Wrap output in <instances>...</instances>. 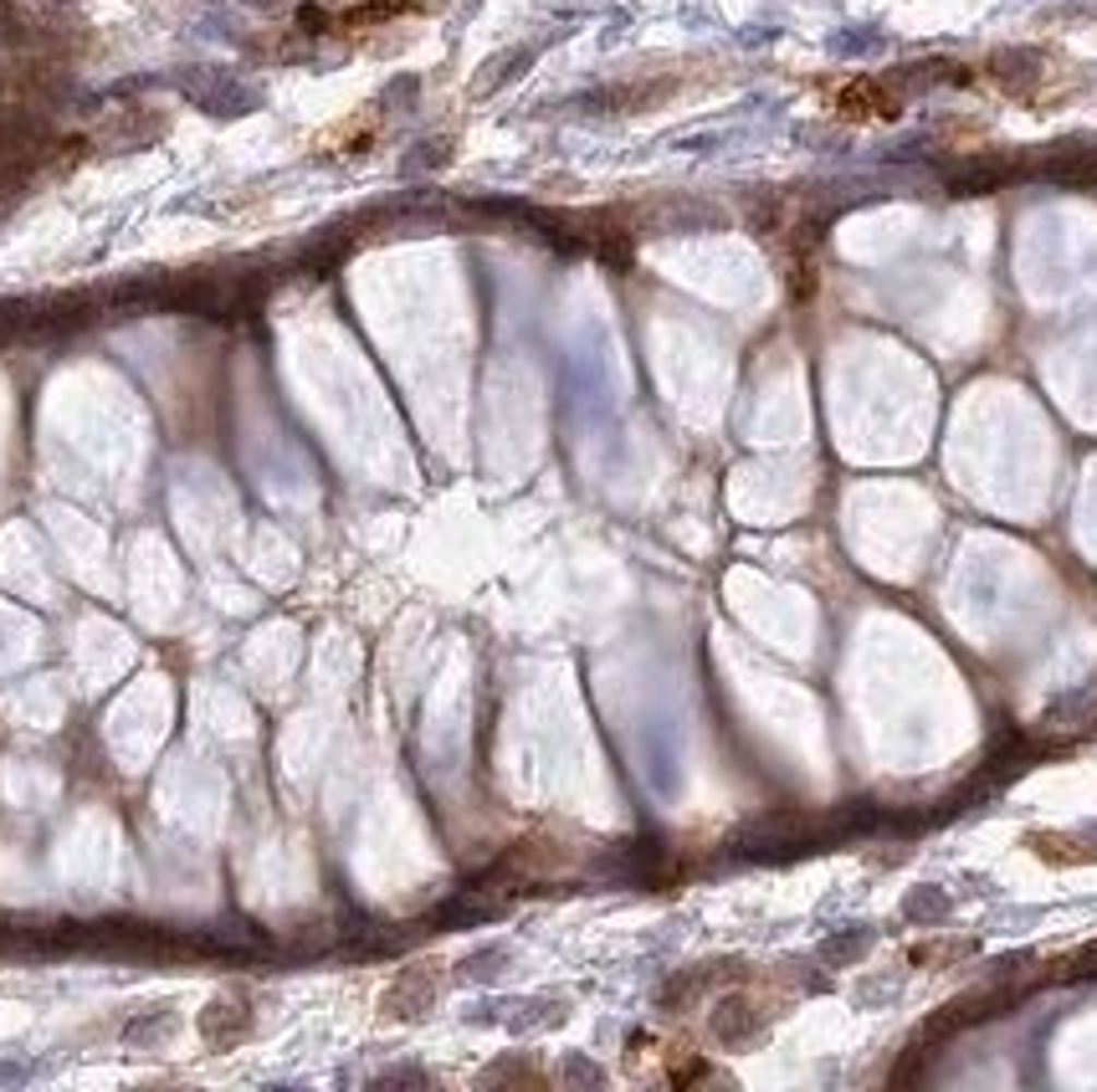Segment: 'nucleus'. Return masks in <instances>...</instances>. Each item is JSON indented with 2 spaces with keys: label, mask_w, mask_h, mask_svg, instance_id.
<instances>
[{
  "label": "nucleus",
  "mask_w": 1097,
  "mask_h": 1092,
  "mask_svg": "<svg viewBox=\"0 0 1097 1092\" xmlns=\"http://www.w3.org/2000/svg\"><path fill=\"white\" fill-rule=\"evenodd\" d=\"M836 114L851 118V123H878V118L903 114V98L887 83H878V78H857V83H846L836 93Z\"/></svg>",
  "instance_id": "f257e3e1"
},
{
  "label": "nucleus",
  "mask_w": 1097,
  "mask_h": 1092,
  "mask_svg": "<svg viewBox=\"0 0 1097 1092\" xmlns=\"http://www.w3.org/2000/svg\"><path fill=\"white\" fill-rule=\"evenodd\" d=\"M1072 975H1097V943H1093V949H1082V954L1072 959Z\"/></svg>",
  "instance_id": "f03ea898"
}]
</instances>
